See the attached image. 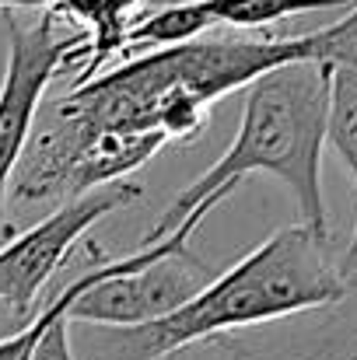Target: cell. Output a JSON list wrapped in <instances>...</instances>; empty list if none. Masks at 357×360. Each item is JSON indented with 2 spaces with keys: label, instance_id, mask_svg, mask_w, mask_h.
Segmentation results:
<instances>
[{
  "label": "cell",
  "instance_id": "cell-14",
  "mask_svg": "<svg viewBox=\"0 0 357 360\" xmlns=\"http://www.w3.org/2000/svg\"><path fill=\"white\" fill-rule=\"evenodd\" d=\"M11 333H18V329H11V326H7V322L0 319V340H4V336H11Z\"/></svg>",
  "mask_w": 357,
  "mask_h": 360
},
{
  "label": "cell",
  "instance_id": "cell-10",
  "mask_svg": "<svg viewBox=\"0 0 357 360\" xmlns=\"http://www.w3.org/2000/svg\"><path fill=\"white\" fill-rule=\"evenodd\" d=\"M312 39V60L322 67H344L357 70V0L347 7V14L319 32H308Z\"/></svg>",
  "mask_w": 357,
  "mask_h": 360
},
{
  "label": "cell",
  "instance_id": "cell-11",
  "mask_svg": "<svg viewBox=\"0 0 357 360\" xmlns=\"http://www.w3.org/2000/svg\"><path fill=\"white\" fill-rule=\"evenodd\" d=\"M28 360H77L74 357V347H70V322H67V315L53 319L42 329V336L35 340Z\"/></svg>",
  "mask_w": 357,
  "mask_h": 360
},
{
  "label": "cell",
  "instance_id": "cell-12",
  "mask_svg": "<svg viewBox=\"0 0 357 360\" xmlns=\"http://www.w3.org/2000/svg\"><path fill=\"white\" fill-rule=\"evenodd\" d=\"M165 360H245L235 347L225 340V336H214V340H203V343H193L186 350H175Z\"/></svg>",
  "mask_w": 357,
  "mask_h": 360
},
{
  "label": "cell",
  "instance_id": "cell-1",
  "mask_svg": "<svg viewBox=\"0 0 357 360\" xmlns=\"http://www.w3.org/2000/svg\"><path fill=\"white\" fill-rule=\"evenodd\" d=\"M344 294L347 280L330 252V238H319L305 224H291L218 273L179 311L144 326L70 322V329H77V336L70 333V347L77 360H165L225 333L326 308Z\"/></svg>",
  "mask_w": 357,
  "mask_h": 360
},
{
  "label": "cell",
  "instance_id": "cell-2",
  "mask_svg": "<svg viewBox=\"0 0 357 360\" xmlns=\"http://www.w3.org/2000/svg\"><path fill=\"white\" fill-rule=\"evenodd\" d=\"M330 120V70L315 60L284 63L249 84L245 109L228 150L189 182L172 207L154 221L140 248L165 241L203 200L214 193H235L249 175L280 179L301 214V224L319 238H330L326 196H322V147Z\"/></svg>",
  "mask_w": 357,
  "mask_h": 360
},
{
  "label": "cell",
  "instance_id": "cell-9",
  "mask_svg": "<svg viewBox=\"0 0 357 360\" xmlns=\"http://www.w3.org/2000/svg\"><path fill=\"white\" fill-rule=\"evenodd\" d=\"M102 259H106V255H102ZM102 259H99L92 269H84L77 280H70L63 290H56V294H53V301H46L25 329H18V333L4 336V340H0V360H28L32 357V347H35V340L42 336V329H46L53 319L67 315V311H70V304H74V301H77V297H81L95 280H99V266H102Z\"/></svg>",
  "mask_w": 357,
  "mask_h": 360
},
{
  "label": "cell",
  "instance_id": "cell-6",
  "mask_svg": "<svg viewBox=\"0 0 357 360\" xmlns=\"http://www.w3.org/2000/svg\"><path fill=\"white\" fill-rule=\"evenodd\" d=\"M330 70V120H326V143L337 150L344 168L351 172L357 189V70L326 67ZM347 283H357V221L347 252L337 259Z\"/></svg>",
  "mask_w": 357,
  "mask_h": 360
},
{
  "label": "cell",
  "instance_id": "cell-5",
  "mask_svg": "<svg viewBox=\"0 0 357 360\" xmlns=\"http://www.w3.org/2000/svg\"><path fill=\"white\" fill-rule=\"evenodd\" d=\"M245 360H357V283L326 308L225 333Z\"/></svg>",
  "mask_w": 357,
  "mask_h": 360
},
{
  "label": "cell",
  "instance_id": "cell-13",
  "mask_svg": "<svg viewBox=\"0 0 357 360\" xmlns=\"http://www.w3.org/2000/svg\"><path fill=\"white\" fill-rule=\"evenodd\" d=\"M18 7H35V0H0V11H18Z\"/></svg>",
  "mask_w": 357,
  "mask_h": 360
},
{
  "label": "cell",
  "instance_id": "cell-4",
  "mask_svg": "<svg viewBox=\"0 0 357 360\" xmlns=\"http://www.w3.org/2000/svg\"><path fill=\"white\" fill-rule=\"evenodd\" d=\"M140 196H144L140 182L116 179L109 186H99L84 196L60 203L35 228L0 245V319L11 329H25L39 311V297H42L46 283L67 262L70 248L102 217L130 207Z\"/></svg>",
  "mask_w": 357,
  "mask_h": 360
},
{
  "label": "cell",
  "instance_id": "cell-8",
  "mask_svg": "<svg viewBox=\"0 0 357 360\" xmlns=\"http://www.w3.org/2000/svg\"><path fill=\"white\" fill-rule=\"evenodd\" d=\"M354 0H211V11L218 25L232 28H266L294 14H312V11H340L351 7Z\"/></svg>",
  "mask_w": 357,
  "mask_h": 360
},
{
  "label": "cell",
  "instance_id": "cell-7",
  "mask_svg": "<svg viewBox=\"0 0 357 360\" xmlns=\"http://www.w3.org/2000/svg\"><path fill=\"white\" fill-rule=\"evenodd\" d=\"M218 25L211 0H186V4H172V7H158L144 18H137V25L126 28L123 46H182L200 39L203 32H211Z\"/></svg>",
  "mask_w": 357,
  "mask_h": 360
},
{
  "label": "cell",
  "instance_id": "cell-3",
  "mask_svg": "<svg viewBox=\"0 0 357 360\" xmlns=\"http://www.w3.org/2000/svg\"><path fill=\"white\" fill-rule=\"evenodd\" d=\"M7 25V63L0 81V245L14 238L7 221V193L14 168L32 140V126L39 102L49 81L77 60V53L92 42L88 32H56V14L46 11L32 25H25L14 11H4Z\"/></svg>",
  "mask_w": 357,
  "mask_h": 360
}]
</instances>
